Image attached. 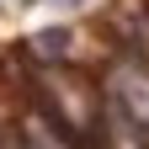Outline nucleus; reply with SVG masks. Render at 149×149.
<instances>
[{"label":"nucleus","mask_w":149,"mask_h":149,"mask_svg":"<svg viewBox=\"0 0 149 149\" xmlns=\"http://www.w3.org/2000/svg\"><path fill=\"white\" fill-rule=\"evenodd\" d=\"M11 149H27V144H11Z\"/></svg>","instance_id":"1"}]
</instances>
